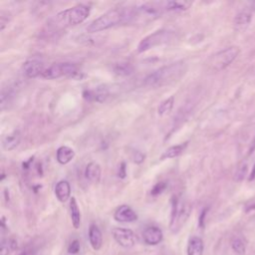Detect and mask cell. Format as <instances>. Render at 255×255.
<instances>
[{"mask_svg": "<svg viewBox=\"0 0 255 255\" xmlns=\"http://www.w3.org/2000/svg\"><path fill=\"white\" fill-rule=\"evenodd\" d=\"M186 72V65L183 61L165 65L151 72L144 78V85L151 88H160L181 79Z\"/></svg>", "mask_w": 255, "mask_h": 255, "instance_id": "1", "label": "cell"}, {"mask_svg": "<svg viewBox=\"0 0 255 255\" xmlns=\"http://www.w3.org/2000/svg\"><path fill=\"white\" fill-rule=\"evenodd\" d=\"M128 20V9L115 8L92 21L86 28L89 33H96L110 29L120 23Z\"/></svg>", "mask_w": 255, "mask_h": 255, "instance_id": "2", "label": "cell"}, {"mask_svg": "<svg viewBox=\"0 0 255 255\" xmlns=\"http://www.w3.org/2000/svg\"><path fill=\"white\" fill-rule=\"evenodd\" d=\"M165 10L164 2H151L140 4L133 9H128V22L145 23L157 18Z\"/></svg>", "mask_w": 255, "mask_h": 255, "instance_id": "3", "label": "cell"}, {"mask_svg": "<svg viewBox=\"0 0 255 255\" xmlns=\"http://www.w3.org/2000/svg\"><path fill=\"white\" fill-rule=\"evenodd\" d=\"M191 207L189 203L182 197H174L172 199V208H171V217H170V230L175 233L177 232L182 225L187 220L190 214Z\"/></svg>", "mask_w": 255, "mask_h": 255, "instance_id": "4", "label": "cell"}, {"mask_svg": "<svg viewBox=\"0 0 255 255\" xmlns=\"http://www.w3.org/2000/svg\"><path fill=\"white\" fill-rule=\"evenodd\" d=\"M174 32L169 29H160L145 36L137 46V52L143 53L156 46L163 45L173 38Z\"/></svg>", "mask_w": 255, "mask_h": 255, "instance_id": "5", "label": "cell"}, {"mask_svg": "<svg viewBox=\"0 0 255 255\" xmlns=\"http://www.w3.org/2000/svg\"><path fill=\"white\" fill-rule=\"evenodd\" d=\"M239 48L238 47H228L223 49L214 55H212L209 59L208 65L214 71H221L228 67L239 55Z\"/></svg>", "mask_w": 255, "mask_h": 255, "instance_id": "6", "label": "cell"}, {"mask_svg": "<svg viewBox=\"0 0 255 255\" xmlns=\"http://www.w3.org/2000/svg\"><path fill=\"white\" fill-rule=\"evenodd\" d=\"M90 14V8L85 4H77L65 11L60 12L57 18L68 25H78L83 23Z\"/></svg>", "mask_w": 255, "mask_h": 255, "instance_id": "7", "label": "cell"}, {"mask_svg": "<svg viewBox=\"0 0 255 255\" xmlns=\"http://www.w3.org/2000/svg\"><path fill=\"white\" fill-rule=\"evenodd\" d=\"M64 76H70L75 79L81 78L76 65L72 63H58L51 65L50 67L45 68L42 74V77L48 80L58 79Z\"/></svg>", "mask_w": 255, "mask_h": 255, "instance_id": "8", "label": "cell"}, {"mask_svg": "<svg viewBox=\"0 0 255 255\" xmlns=\"http://www.w3.org/2000/svg\"><path fill=\"white\" fill-rule=\"evenodd\" d=\"M112 234L117 243L124 248H130L136 242L135 234L128 228L115 227L112 229Z\"/></svg>", "mask_w": 255, "mask_h": 255, "instance_id": "9", "label": "cell"}, {"mask_svg": "<svg viewBox=\"0 0 255 255\" xmlns=\"http://www.w3.org/2000/svg\"><path fill=\"white\" fill-rule=\"evenodd\" d=\"M21 70L27 78H36L42 76L45 68L43 62L36 59H30L23 63Z\"/></svg>", "mask_w": 255, "mask_h": 255, "instance_id": "10", "label": "cell"}, {"mask_svg": "<svg viewBox=\"0 0 255 255\" xmlns=\"http://www.w3.org/2000/svg\"><path fill=\"white\" fill-rule=\"evenodd\" d=\"M114 218L118 222H133L137 219L136 213L133 211L131 207L128 205H121L117 208V210L114 213Z\"/></svg>", "mask_w": 255, "mask_h": 255, "instance_id": "11", "label": "cell"}, {"mask_svg": "<svg viewBox=\"0 0 255 255\" xmlns=\"http://www.w3.org/2000/svg\"><path fill=\"white\" fill-rule=\"evenodd\" d=\"M143 241L147 245H157L161 242L163 234L162 231L156 227V226H149L145 228V230L142 233Z\"/></svg>", "mask_w": 255, "mask_h": 255, "instance_id": "12", "label": "cell"}, {"mask_svg": "<svg viewBox=\"0 0 255 255\" xmlns=\"http://www.w3.org/2000/svg\"><path fill=\"white\" fill-rule=\"evenodd\" d=\"M21 140V133L18 129H14L11 132L3 135L2 137V147L5 150H13L15 149Z\"/></svg>", "mask_w": 255, "mask_h": 255, "instance_id": "13", "label": "cell"}, {"mask_svg": "<svg viewBox=\"0 0 255 255\" xmlns=\"http://www.w3.org/2000/svg\"><path fill=\"white\" fill-rule=\"evenodd\" d=\"M110 92L109 89L106 86H101L96 88L95 90H89L84 93V97L87 100L90 101H96V102H104L109 97Z\"/></svg>", "mask_w": 255, "mask_h": 255, "instance_id": "14", "label": "cell"}, {"mask_svg": "<svg viewBox=\"0 0 255 255\" xmlns=\"http://www.w3.org/2000/svg\"><path fill=\"white\" fill-rule=\"evenodd\" d=\"M101 174H102L101 165L95 161L88 163L85 168V171H84V175H85L86 179H88L89 181L94 182V183H97L100 181Z\"/></svg>", "mask_w": 255, "mask_h": 255, "instance_id": "15", "label": "cell"}, {"mask_svg": "<svg viewBox=\"0 0 255 255\" xmlns=\"http://www.w3.org/2000/svg\"><path fill=\"white\" fill-rule=\"evenodd\" d=\"M55 195L61 202H66L71 196V186L69 181L62 179L56 183Z\"/></svg>", "mask_w": 255, "mask_h": 255, "instance_id": "16", "label": "cell"}, {"mask_svg": "<svg viewBox=\"0 0 255 255\" xmlns=\"http://www.w3.org/2000/svg\"><path fill=\"white\" fill-rule=\"evenodd\" d=\"M89 241L94 250H99L103 244V235L100 228L96 224H91L89 227Z\"/></svg>", "mask_w": 255, "mask_h": 255, "instance_id": "17", "label": "cell"}, {"mask_svg": "<svg viewBox=\"0 0 255 255\" xmlns=\"http://www.w3.org/2000/svg\"><path fill=\"white\" fill-rule=\"evenodd\" d=\"M74 157H75V151L70 146L62 145L56 151V159L61 164L69 163Z\"/></svg>", "mask_w": 255, "mask_h": 255, "instance_id": "18", "label": "cell"}, {"mask_svg": "<svg viewBox=\"0 0 255 255\" xmlns=\"http://www.w3.org/2000/svg\"><path fill=\"white\" fill-rule=\"evenodd\" d=\"M203 254V241L197 236L189 239L187 244V255H202Z\"/></svg>", "mask_w": 255, "mask_h": 255, "instance_id": "19", "label": "cell"}, {"mask_svg": "<svg viewBox=\"0 0 255 255\" xmlns=\"http://www.w3.org/2000/svg\"><path fill=\"white\" fill-rule=\"evenodd\" d=\"M70 215L73 226L78 229L81 225V212L75 197L70 198Z\"/></svg>", "mask_w": 255, "mask_h": 255, "instance_id": "20", "label": "cell"}, {"mask_svg": "<svg viewBox=\"0 0 255 255\" xmlns=\"http://www.w3.org/2000/svg\"><path fill=\"white\" fill-rule=\"evenodd\" d=\"M113 71L117 76L128 77L133 73V66L128 62H120L113 66Z\"/></svg>", "mask_w": 255, "mask_h": 255, "instance_id": "21", "label": "cell"}, {"mask_svg": "<svg viewBox=\"0 0 255 255\" xmlns=\"http://www.w3.org/2000/svg\"><path fill=\"white\" fill-rule=\"evenodd\" d=\"M186 145H187V142H184V143H180V144H176V145H172V146L168 147L167 149H165L163 151L160 159L173 158V157L178 156L179 154H181L183 152Z\"/></svg>", "mask_w": 255, "mask_h": 255, "instance_id": "22", "label": "cell"}, {"mask_svg": "<svg viewBox=\"0 0 255 255\" xmlns=\"http://www.w3.org/2000/svg\"><path fill=\"white\" fill-rule=\"evenodd\" d=\"M191 2L185 1H166L164 2V8L167 11H184L188 9Z\"/></svg>", "mask_w": 255, "mask_h": 255, "instance_id": "23", "label": "cell"}, {"mask_svg": "<svg viewBox=\"0 0 255 255\" xmlns=\"http://www.w3.org/2000/svg\"><path fill=\"white\" fill-rule=\"evenodd\" d=\"M251 19L252 17L249 12H246V11L240 12L234 18V25L239 29L245 28L251 22Z\"/></svg>", "mask_w": 255, "mask_h": 255, "instance_id": "24", "label": "cell"}, {"mask_svg": "<svg viewBox=\"0 0 255 255\" xmlns=\"http://www.w3.org/2000/svg\"><path fill=\"white\" fill-rule=\"evenodd\" d=\"M17 248V242L12 238H7L2 240L1 248H0V255H9L11 251Z\"/></svg>", "mask_w": 255, "mask_h": 255, "instance_id": "25", "label": "cell"}, {"mask_svg": "<svg viewBox=\"0 0 255 255\" xmlns=\"http://www.w3.org/2000/svg\"><path fill=\"white\" fill-rule=\"evenodd\" d=\"M173 104H174V97L173 96H171V97L165 99L164 101H162L159 104L158 108H157L158 115L163 116V115L169 113L172 110V108H173Z\"/></svg>", "mask_w": 255, "mask_h": 255, "instance_id": "26", "label": "cell"}, {"mask_svg": "<svg viewBox=\"0 0 255 255\" xmlns=\"http://www.w3.org/2000/svg\"><path fill=\"white\" fill-rule=\"evenodd\" d=\"M247 173V164L245 162H241L238 167L236 168L235 170V173H234V179L236 181H241L243 180V178L245 177Z\"/></svg>", "mask_w": 255, "mask_h": 255, "instance_id": "27", "label": "cell"}, {"mask_svg": "<svg viewBox=\"0 0 255 255\" xmlns=\"http://www.w3.org/2000/svg\"><path fill=\"white\" fill-rule=\"evenodd\" d=\"M231 246H232V249H233V251H234L235 253H237V254H239V255H242V254L245 253V250H246L245 244H244V242H243L241 239L235 238V239L232 241Z\"/></svg>", "mask_w": 255, "mask_h": 255, "instance_id": "28", "label": "cell"}, {"mask_svg": "<svg viewBox=\"0 0 255 255\" xmlns=\"http://www.w3.org/2000/svg\"><path fill=\"white\" fill-rule=\"evenodd\" d=\"M166 186H167V183L165 181H159V182L155 183V185L152 187V189L150 191L151 195L155 196V195H158V194L162 193L165 190Z\"/></svg>", "mask_w": 255, "mask_h": 255, "instance_id": "29", "label": "cell"}, {"mask_svg": "<svg viewBox=\"0 0 255 255\" xmlns=\"http://www.w3.org/2000/svg\"><path fill=\"white\" fill-rule=\"evenodd\" d=\"M79 250H80V243H79V241L76 239V240H74V241L71 242V244H70V246H69V248H68V252H69V253H72V254H76V253H78Z\"/></svg>", "mask_w": 255, "mask_h": 255, "instance_id": "30", "label": "cell"}, {"mask_svg": "<svg viewBox=\"0 0 255 255\" xmlns=\"http://www.w3.org/2000/svg\"><path fill=\"white\" fill-rule=\"evenodd\" d=\"M144 154L141 152V151H139V150H135L134 152H133V156H132V159H133V161L135 162V163H141L143 160H144Z\"/></svg>", "mask_w": 255, "mask_h": 255, "instance_id": "31", "label": "cell"}, {"mask_svg": "<svg viewBox=\"0 0 255 255\" xmlns=\"http://www.w3.org/2000/svg\"><path fill=\"white\" fill-rule=\"evenodd\" d=\"M119 176H121V177H125L126 176V164H125V162H122V164L120 166Z\"/></svg>", "mask_w": 255, "mask_h": 255, "instance_id": "32", "label": "cell"}, {"mask_svg": "<svg viewBox=\"0 0 255 255\" xmlns=\"http://www.w3.org/2000/svg\"><path fill=\"white\" fill-rule=\"evenodd\" d=\"M205 213H206V209L202 211V213H201V216H200V218H199V225H200V226H203V220H204V216H205Z\"/></svg>", "mask_w": 255, "mask_h": 255, "instance_id": "33", "label": "cell"}]
</instances>
